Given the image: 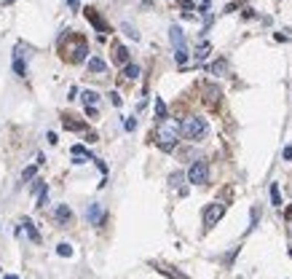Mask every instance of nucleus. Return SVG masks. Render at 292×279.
I'll return each mask as SVG.
<instances>
[{
  "label": "nucleus",
  "instance_id": "nucleus-1",
  "mask_svg": "<svg viewBox=\"0 0 292 279\" xmlns=\"http://www.w3.org/2000/svg\"><path fill=\"white\" fill-rule=\"evenodd\" d=\"M180 134H183V126H180L177 121H161L158 129H155V142H158L161 151H174V145L180 142Z\"/></svg>",
  "mask_w": 292,
  "mask_h": 279
},
{
  "label": "nucleus",
  "instance_id": "nucleus-2",
  "mask_svg": "<svg viewBox=\"0 0 292 279\" xmlns=\"http://www.w3.org/2000/svg\"><path fill=\"white\" fill-rule=\"evenodd\" d=\"M169 41H172V48H174V59H177V64L183 67V64L188 62V43H185V32L177 24L169 27Z\"/></svg>",
  "mask_w": 292,
  "mask_h": 279
},
{
  "label": "nucleus",
  "instance_id": "nucleus-3",
  "mask_svg": "<svg viewBox=\"0 0 292 279\" xmlns=\"http://www.w3.org/2000/svg\"><path fill=\"white\" fill-rule=\"evenodd\" d=\"M206 129H209V126H206V118L188 116V118L183 121V137H185V140H193V142H196V140H201V137L206 134Z\"/></svg>",
  "mask_w": 292,
  "mask_h": 279
},
{
  "label": "nucleus",
  "instance_id": "nucleus-4",
  "mask_svg": "<svg viewBox=\"0 0 292 279\" xmlns=\"http://www.w3.org/2000/svg\"><path fill=\"white\" fill-rule=\"evenodd\" d=\"M188 180L193 183V186H204V183L209 180V164H206L204 158H199V161L190 164V169H188Z\"/></svg>",
  "mask_w": 292,
  "mask_h": 279
},
{
  "label": "nucleus",
  "instance_id": "nucleus-5",
  "mask_svg": "<svg viewBox=\"0 0 292 279\" xmlns=\"http://www.w3.org/2000/svg\"><path fill=\"white\" fill-rule=\"evenodd\" d=\"M223 215H225V204H223V202L206 204V209H204V226H206V228L217 226V220H220Z\"/></svg>",
  "mask_w": 292,
  "mask_h": 279
},
{
  "label": "nucleus",
  "instance_id": "nucleus-6",
  "mask_svg": "<svg viewBox=\"0 0 292 279\" xmlns=\"http://www.w3.org/2000/svg\"><path fill=\"white\" fill-rule=\"evenodd\" d=\"M67 54H70V62H83L86 59V54H89V46H86V41H80V38H75L73 41V46L67 48Z\"/></svg>",
  "mask_w": 292,
  "mask_h": 279
},
{
  "label": "nucleus",
  "instance_id": "nucleus-7",
  "mask_svg": "<svg viewBox=\"0 0 292 279\" xmlns=\"http://www.w3.org/2000/svg\"><path fill=\"white\" fill-rule=\"evenodd\" d=\"M86 220L92 223V226H102V223H105V209H102V204H89Z\"/></svg>",
  "mask_w": 292,
  "mask_h": 279
},
{
  "label": "nucleus",
  "instance_id": "nucleus-8",
  "mask_svg": "<svg viewBox=\"0 0 292 279\" xmlns=\"http://www.w3.org/2000/svg\"><path fill=\"white\" fill-rule=\"evenodd\" d=\"M113 62H115V64H129V51H126V46L115 43V46H113Z\"/></svg>",
  "mask_w": 292,
  "mask_h": 279
},
{
  "label": "nucleus",
  "instance_id": "nucleus-9",
  "mask_svg": "<svg viewBox=\"0 0 292 279\" xmlns=\"http://www.w3.org/2000/svg\"><path fill=\"white\" fill-rule=\"evenodd\" d=\"M86 16H89V22L97 27V32H108V27H105V22L99 19V14L94 11V8H86Z\"/></svg>",
  "mask_w": 292,
  "mask_h": 279
},
{
  "label": "nucleus",
  "instance_id": "nucleus-10",
  "mask_svg": "<svg viewBox=\"0 0 292 279\" xmlns=\"http://www.w3.org/2000/svg\"><path fill=\"white\" fill-rule=\"evenodd\" d=\"M70 217H73V209H70L67 204H59L57 207V223L64 226V223H70Z\"/></svg>",
  "mask_w": 292,
  "mask_h": 279
},
{
  "label": "nucleus",
  "instance_id": "nucleus-11",
  "mask_svg": "<svg viewBox=\"0 0 292 279\" xmlns=\"http://www.w3.org/2000/svg\"><path fill=\"white\" fill-rule=\"evenodd\" d=\"M89 70H92V73H105V70H108V64H105L99 57H92V59H89Z\"/></svg>",
  "mask_w": 292,
  "mask_h": 279
},
{
  "label": "nucleus",
  "instance_id": "nucleus-12",
  "mask_svg": "<svg viewBox=\"0 0 292 279\" xmlns=\"http://www.w3.org/2000/svg\"><path fill=\"white\" fill-rule=\"evenodd\" d=\"M155 118H158V124L166 121V105H164L161 97H155Z\"/></svg>",
  "mask_w": 292,
  "mask_h": 279
},
{
  "label": "nucleus",
  "instance_id": "nucleus-13",
  "mask_svg": "<svg viewBox=\"0 0 292 279\" xmlns=\"http://www.w3.org/2000/svg\"><path fill=\"white\" fill-rule=\"evenodd\" d=\"M22 226H24V231L30 233V239H32V242H40V233L35 231V226H32V220H27V217H24L22 220Z\"/></svg>",
  "mask_w": 292,
  "mask_h": 279
},
{
  "label": "nucleus",
  "instance_id": "nucleus-14",
  "mask_svg": "<svg viewBox=\"0 0 292 279\" xmlns=\"http://www.w3.org/2000/svg\"><path fill=\"white\" fill-rule=\"evenodd\" d=\"M83 102H86V105H92V108H97L99 94H97V92H92V89H86V92H83Z\"/></svg>",
  "mask_w": 292,
  "mask_h": 279
},
{
  "label": "nucleus",
  "instance_id": "nucleus-15",
  "mask_svg": "<svg viewBox=\"0 0 292 279\" xmlns=\"http://www.w3.org/2000/svg\"><path fill=\"white\" fill-rule=\"evenodd\" d=\"M137 76H139V67H137V64H123V78L134 81Z\"/></svg>",
  "mask_w": 292,
  "mask_h": 279
},
{
  "label": "nucleus",
  "instance_id": "nucleus-16",
  "mask_svg": "<svg viewBox=\"0 0 292 279\" xmlns=\"http://www.w3.org/2000/svg\"><path fill=\"white\" fill-rule=\"evenodd\" d=\"M225 70H228V64H225V59H220V62L209 64V73H215V76H223Z\"/></svg>",
  "mask_w": 292,
  "mask_h": 279
},
{
  "label": "nucleus",
  "instance_id": "nucleus-17",
  "mask_svg": "<svg viewBox=\"0 0 292 279\" xmlns=\"http://www.w3.org/2000/svg\"><path fill=\"white\" fill-rule=\"evenodd\" d=\"M209 51H212V46H209V43H201V46L196 48V59H199V62H201V59H206V57H209Z\"/></svg>",
  "mask_w": 292,
  "mask_h": 279
},
{
  "label": "nucleus",
  "instance_id": "nucleus-18",
  "mask_svg": "<svg viewBox=\"0 0 292 279\" xmlns=\"http://www.w3.org/2000/svg\"><path fill=\"white\" fill-rule=\"evenodd\" d=\"M271 204H274V207H281V193H279V186H271Z\"/></svg>",
  "mask_w": 292,
  "mask_h": 279
},
{
  "label": "nucleus",
  "instance_id": "nucleus-19",
  "mask_svg": "<svg viewBox=\"0 0 292 279\" xmlns=\"http://www.w3.org/2000/svg\"><path fill=\"white\" fill-rule=\"evenodd\" d=\"M62 126L64 129H73V132H80V129H83V124H80V121H73V118H64V121H62Z\"/></svg>",
  "mask_w": 292,
  "mask_h": 279
},
{
  "label": "nucleus",
  "instance_id": "nucleus-20",
  "mask_svg": "<svg viewBox=\"0 0 292 279\" xmlns=\"http://www.w3.org/2000/svg\"><path fill=\"white\" fill-rule=\"evenodd\" d=\"M121 30H123V32H126L129 38H132V41H139V32L132 27V24H126V22H123V24H121Z\"/></svg>",
  "mask_w": 292,
  "mask_h": 279
},
{
  "label": "nucleus",
  "instance_id": "nucleus-21",
  "mask_svg": "<svg viewBox=\"0 0 292 279\" xmlns=\"http://www.w3.org/2000/svg\"><path fill=\"white\" fill-rule=\"evenodd\" d=\"M57 252H59V255H62V258H70V255H73V244L62 242V244H59V247H57Z\"/></svg>",
  "mask_w": 292,
  "mask_h": 279
},
{
  "label": "nucleus",
  "instance_id": "nucleus-22",
  "mask_svg": "<svg viewBox=\"0 0 292 279\" xmlns=\"http://www.w3.org/2000/svg\"><path fill=\"white\" fill-rule=\"evenodd\" d=\"M35 169H38V167H27V169H24V174H22V177H24V180H30V177L35 174Z\"/></svg>",
  "mask_w": 292,
  "mask_h": 279
},
{
  "label": "nucleus",
  "instance_id": "nucleus-23",
  "mask_svg": "<svg viewBox=\"0 0 292 279\" xmlns=\"http://www.w3.org/2000/svg\"><path fill=\"white\" fill-rule=\"evenodd\" d=\"M180 8H185V11H190V8H193V3H190V0H180Z\"/></svg>",
  "mask_w": 292,
  "mask_h": 279
},
{
  "label": "nucleus",
  "instance_id": "nucleus-24",
  "mask_svg": "<svg viewBox=\"0 0 292 279\" xmlns=\"http://www.w3.org/2000/svg\"><path fill=\"white\" fill-rule=\"evenodd\" d=\"M110 99H113V105H115V108H121V97H118V94H115V92L110 94Z\"/></svg>",
  "mask_w": 292,
  "mask_h": 279
},
{
  "label": "nucleus",
  "instance_id": "nucleus-25",
  "mask_svg": "<svg viewBox=\"0 0 292 279\" xmlns=\"http://www.w3.org/2000/svg\"><path fill=\"white\" fill-rule=\"evenodd\" d=\"M290 158H292V145H287L284 148V161H290Z\"/></svg>",
  "mask_w": 292,
  "mask_h": 279
},
{
  "label": "nucleus",
  "instance_id": "nucleus-26",
  "mask_svg": "<svg viewBox=\"0 0 292 279\" xmlns=\"http://www.w3.org/2000/svg\"><path fill=\"white\" fill-rule=\"evenodd\" d=\"M183 183V174H172V186H180Z\"/></svg>",
  "mask_w": 292,
  "mask_h": 279
},
{
  "label": "nucleus",
  "instance_id": "nucleus-27",
  "mask_svg": "<svg viewBox=\"0 0 292 279\" xmlns=\"http://www.w3.org/2000/svg\"><path fill=\"white\" fill-rule=\"evenodd\" d=\"M134 126H137V121H134V118H126V129H129V132H132Z\"/></svg>",
  "mask_w": 292,
  "mask_h": 279
},
{
  "label": "nucleus",
  "instance_id": "nucleus-28",
  "mask_svg": "<svg viewBox=\"0 0 292 279\" xmlns=\"http://www.w3.org/2000/svg\"><path fill=\"white\" fill-rule=\"evenodd\" d=\"M287 231H290V236H292V212L287 215Z\"/></svg>",
  "mask_w": 292,
  "mask_h": 279
},
{
  "label": "nucleus",
  "instance_id": "nucleus-29",
  "mask_svg": "<svg viewBox=\"0 0 292 279\" xmlns=\"http://www.w3.org/2000/svg\"><path fill=\"white\" fill-rule=\"evenodd\" d=\"M67 3H70V6H73V8H75V6H78V0H67Z\"/></svg>",
  "mask_w": 292,
  "mask_h": 279
},
{
  "label": "nucleus",
  "instance_id": "nucleus-30",
  "mask_svg": "<svg viewBox=\"0 0 292 279\" xmlns=\"http://www.w3.org/2000/svg\"><path fill=\"white\" fill-rule=\"evenodd\" d=\"M3 279H16V277H14V274H6V277H3Z\"/></svg>",
  "mask_w": 292,
  "mask_h": 279
},
{
  "label": "nucleus",
  "instance_id": "nucleus-31",
  "mask_svg": "<svg viewBox=\"0 0 292 279\" xmlns=\"http://www.w3.org/2000/svg\"><path fill=\"white\" fill-rule=\"evenodd\" d=\"M0 3H6V6H11V3H14V0H0Z\"/></svg>",
  "mask_w": 292,
  "mask_h": 279
},
{
  "label": "nucleus",
  "instance_id": "nucleus-32",
  "mask_svg": "<svg viewBox=\"0 0 292 279\" xmlns=\"http://www.w3.org/2000/svg\"><path fill=\"white\" fill-rule=\"evenodd\" d=\"M201 3H204V6H206V3H209V0H201Z\"/></svg>",
  "mask_w": 292,
  "mask_h": 279
}]
</instances>
